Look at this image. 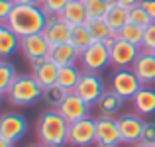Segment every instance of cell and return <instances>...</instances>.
<instances>
[{
    "instance_id": "cell-26",
    "label": "cell",
    "mask_w": 155,
    "mask_h": 147,
    "mask_svg": "<svg viewBox=\"0 0 155 147\" xmlns=\"http://www.w3.org/2000/svg\"><path fill=\"white\" fill-rule=\"evenodd\" d=\"M16 69L12 63H8L6 59H0V94H6L10 90L12 83L16 80Z\"/></svg>"
},
{
    "instance_id": "cell-39",
    "label": "cell",
    "mask_w": 155,
    "mask_h": 147,
    "mask_svg": "<svg viewBox=\"0 0 155 147\" xmlns=\"http://www.w3.org/2000/svg\"><path fill=\"white\" fill-rule=\"evenodd\" d=\"M134 147H151V145H145V143H141V141H140V143H136Z\"/></svg>"
},
{
    "instance_id": "cell-25",
    "label": "cell",
    "mask_w": 155,
    "mask_h": 147,
    "mask_svg": "<svg viewBox=\"0 0 155 147\" xmlns=\"http://www.w3.org/2000/svg\"><path fill=\"white\" fill-rule=\"evenodd\" d=\"M143 34H145V28L141 26H136V24H126L124 28L120 30V34H118V38L124 39V41L128 43H134V45L141 47L143 45Z\"/></svg>"
},
{
    "instance_id": "cell-13",
    "label": "cell",
    "mask_w": 155,
    "mask_h": 147,
    "mask_svg": "<svg viewBox=\"0 0 155 147\" xmlns=\"http://www.w3.org/2000/svg\"><path fill=\"white\" fill-rule=\"evenodd\" d=\"M57 112H59L69 124H73V122H79V120H83V118L91 116V106L77 94V92H69V94L65 96V100L61 102V106L57 108Z\"/></svg>"
},
{
    "instance_id": "cell-7",
    "label": "cell",
    "mask_w": 155,
    "mask_h": 147,
    "mask_svg": "<svg viewBox=\"0 0 155 147\" xmlns=\"http://www.w3.org/2000/svg\"><path fill=\"white\" fill-rule=\"evenodd\" d=\"M69 143L75 147H91L96 143V120L83 118L79 122L69 124Z\"/></svg>"
},
{
    "instance_id": "cell-24",
    "label": "cell",
    "mask_w": 155,
    "mask_h": 147,
    "mask_svg": "<svg viewBox=\"0 0 155 147\" xmlns=\"http://www.w3.org/2000/svg\"><path fill=\"white\" fill-rule=\"evenodd\" d=\"M69 43H73V45L79 49L81 53H83L84 49L91 45V43H92V35H91V31H88V26H87V24H84V26H75V28H71Z\"/></svg>"
},
{
    "instance_id": "cell-20",
    "label": "cell",
    "mask_w": 155,
    "mask_h": 147,
    "mask_svg": "<svg viewBox=\"0 0 155 147\" xmlns=\"http://www.w3.org/2000/svg\"><path fill=\"white\" fill-rule=\"evenodd\" d=\"M59 18L63 20L67 26H71V28L88 24L87 8H84V2H81V0H71V2L65 6V10L59 14Z\"/></svg>"
},
{
    "instance_id": "cell-43",
    "label": "cell",
    "mask_w": 155,
    "mask_h": 147,
    "mask_svg": "<svg viewBox=\"0 0 155 147\" xmlns=\"http://www.w3.org/2000/svg\"><path fill=\"white\" fill-rule=\"evenodd\" d=\"M106 2H110V0H106Z\"/></svg>"
},
{
    "instance_id": "cell-14",
    "label": "cell",
    "mask_w": 155,
    "mask_h": 147,
    "mask_svg": "<svg viewBox=\"0 0 155 147\" xmlns=\"http://www.w3.org/2000/svg\"><path fill=\"white\" fill-rule=\"evenodd\" d=\"M132 71L136 73V77L140 79V83L143 87L153 84L155 83V53H149V51L141 49L140 57L132 65Z\"/></svg>"
},
{
    "instance_id": "cell-15",
    "label": "cell",
    "mask_w": 155,
    "mask_h": 147,
    "mask_svg": "<svg viewBox=\"0 0 155 147\" xmlns=\"http://www.w3.org/2000/svg\"><path fill=\"white\" fill-rule=\"evenodd\" d=\"M41 34L45 35V39L49 41V45L53 47V45H59V43H67L69 41L71 26H67L59 16H49Z\"/></svg>"
},
{
    "instance_id": "cell-44",
    "label": "cell",
    "mask_w": 155,
    "mask_h": 147,
    "mask_svg": "<svg viewBox=\"0 0 155 147\" xmlns=\"http://www.w3.org/2000/svg\"><path fill=\"white\" fill-rule=\"evenodd\" d=\"M81 2H84V0H81Z\"/></svg>"
},
{
    "instance_id": "cell-8",
    "label": "cell",
    "mask_w": 155,
    "mask_h": 147,
    "mask_svg": "<svg viewBox=\"0 0 155 147\" xmlns=\"http://www.w3.org/2000/svg\"><path fill=\"white\" fill-rule=\"evenodd\" d=\"M28 132V122L18 112H6L0 116V137L14 145Z\"/></svg>"
},
{
    "instance_id": "cell-11",
    "label": "cell",
    "mask_w": 155,
    "mask_h": 147,
    "mask_svg": "<svg viewBox=\"0 0 155 147\" xmlns=\"http://www.w3.org/2000/svg\"><path fill=\"white\" fill-rule=\"evenodd\" d=\"M143 118L140 114H124L118 118V128H120L122 143L126 145H136L141 141V132H143Z\"/></svg>"
},
{
    "instance_id": "cell-16",
    "label": "cell",
    "mask_w": 155,
    "mask_h": 147,
    "mask_svg": "<svg viewBox=\"0 0 155 147\" xmlns=\"http://www.w3.org/2000/svg\"><path fill=\"white\" fill-rule=\"evenodd\" d=\"M34 79L41 84V88H49V87H55L57 84V75H59V67L49 59H38L34 65Z\"/></svg>"
},
{
    "instance_id": "cell-23",
    "label": "cell",
    "mask_w": 155,
    "mask_h": 147,
    "mask_svg": "<svg viewBox=\"0 0 155 147\" xmlns=\"http://www.w3.org/2000/svg\"><path fill=\"white\" fill-rule=\"evenodd\" d=\"M122 104H124V100L114 90H106L104 94L100 96V100L96 102V106H98V110H100V116H114L116 112H120Z\"/></svg>"
},
{
    "instance_id": "cell-1",
    "label": "cell",
    "mask_w": 155,
    "mask_h": 147,
    "mask_svg": "<svg viewBox=\"0 0 155 147\" xmlns=\"http://www.w3.org/2000/svg\"><path fill=\"white\" fill-rule=\"evenodd\" d=\"M45 24H47V14L41 10V6H38V4H16L6 26L22 39L34 34H41Z\"/></svg>"
},
{
    "instance_id": "cell-30",
    "label": "cell",
    "mask_w": 155,
    "mask_h": 147,
    "mask_svg": "<svg viewBox=\"0 0 155 147\" xmlns=\"http://www.w3.org/2000/svg\"><path fill=\"white\" fill-rule=\"evenodd\" d=\"M128 22L136 24V26H141V28H147L153 20L149 18V14L145 12V8L141 6V4H137V6H134V8L128 10Z\"/></svg>"
},
{
    "instance_id": "cell-19",
    "label": "cell",
    "mask_w": 155,
    "mask_h": 147,
    "mask_svg": "<svg viewBox=\"0 0 155 147\" xmlns=\"http://www.w3.org/2000/svg\"><path fill=\"white\" fill-rule=\"evenodd\" d=\"M104 22L106 26L112 30V34H120V30L128 24V8L120 6L118 0H110L108 2V10L104 14Z\"/></svg>"
},
{
    "instance_id": "cell-5",
    "label": "cell",
    "mask_w": 155,
    "mask_h": 147,
    "mask_svg": "<svg viewBox=\"0 0 155 147\" xmlns=\"http://www.w3.org/2000/svg\"><path fill=\"white\" fill-rule=\"evenodd\" d=\"M73 92H77L88 106H94L96 102L100 100V96L106 92L104 80H102V77H100L98 73L83 71V75H81V79H79V83H77V87H75Z\"/></svg>"
},
{
    "instance_id": "cell-12",
    "label": "cell",
    "mask_w": 155,
    "mask_h": 147,
    "mask_svg": "<svg viewBox=\"0 0 155 147\" xmlns=\"http://www.w3.org/2000/svg\"><path fill=\"white\" fill-rule=\"evenodd\" d=\"M20 51L30 61V65H34L38 59L49 57L51 45H49V41L45 39L43 34H34V35H28V38L20 39Z\"/></svg>"
},
{
    "instance_id": "cell-22",
    "label": "cell",
    "mask_w": 155,
    "mask_h": 147,
    "mask_svg": "<svg viewBox=\"0 0 155 147\" xmlns=\"http://www.w3.org/2000/svg\"><path fill=\"white\" fill-rule=\"evenodd\" d=\"M81 69L77 65H67V67H59V75H57V84L65 88L67 92H73L81 79Z\"/></svg>"
},
{
    "instance_id": "cell-38",
    "label": "cell",
    "mask_w": 155,
    "mask_h": 147,
    "mask_svg": "<svg viewBox=\"0 0 155 147\" xmlns=\"http://www.w3.org/2000/svg\"><path fill=\"white\" fill-rule=\"evenodd\" d=\"M0 147H12V143H8V141H4L2 137H0Z\"/></svg>"
},
{
    "instance_id": "cell-27",
    "label": "cell",
    "mask_w": 155,
    "mask_h": 147,
    "mask_svg": "<svg viewBox=\"0 0 155 147\" xmlns=\"http://www.w3.org/2000/svg\"><path fill=\"white\" fill-rule=\"evenodd\" d=\"M69 92L65 90V88H61L59 84H55V87H49V88H43V96L41 100L45 102L47 106H51L53 110H57L61 106V102L65 100V96H67Z\"/></svg>"
},
{
    "instance_id": "cell-9",
    "label": "cell",
    "mask_w": 155,
    "mask_h": 147,
    "mask_svg": "<svg viewBox=\"0 0 155 147\" xmlns=\"http://www.w3.org/2000/svg\"><path fill=\"white\" fill-rule=\"evenodd\" d=\"M96 120V147H118L122 143L118 120L114 116H100Z\"/></svg>"
},
{
    "instance_id": "cell-28",
    "label": "cell",
    "mask_w": 155,
    "mask_h": 147,
    "mask_svg": "<svg viewBox=\"0 0 155 147\" xmlns=\"http://www.w3.org/2000/svg\"><path fill=\"white\" fill-rule=\"evenodd\" d=\"M88 26V31H91V35H92V41H106V39L110 38V35H116V34H112V30H110L108 26H106V22L104 20H92V22H88L87 24Z\"/></svg>"
},
{
    "instance_id": "cell-10",
    "label": "cell",
    "mask_w": 155,
    "mask_h": 147,
    "mask_svg": "<svg viewBox=\"0 0 155 147\" xmlns=\"http://www.w3.org/2000/svg\"><path fill=\"white\" fill-rule=\"evenodd\" d=\"M140 53H141V47L134 45V43H128V41L118 38L116 43L110 49V67H114V69H132V65L136 63Z\"/></svg>"
},
{
    "instance_id": "cell-21",
    "label": "cell",
    "mask_w": 155,
    "mask_h": 147,
    "mask_svg": "<svg viewBox=\"0 0 155 147\" xmlns=\"http://www.w3.org/2000/svg\"><path fill=\"white\" fill-rule=\"evenodd\" d=\"M18 49H20V38L6 24H0V59H8V57L16 55Z\"/></svg>"
},
{
    "instance_id": "cell-6",
    "label": "cell",
    "mask_w": 155,
    "mask_h": 147,
    "mask_svg": "<svg viewBox=\"0 0 155 147\" xmlns=\"http://www.w3.org/2000/svg\"><path fill=\"white\" fill-rule=\"evenodd\" d=\"M81 65L87 73H100L110 67V49L100 41H92L91 45L81 53Z\"/></svg>"
},
{
    "instance_id": "cell-41",
    "label": "cell",
    "mask_w": 155,
    "mask_h": 147,
    "mask_svg": "<svg viewBox=\"0 0 155 147\" xmlns=\"http://www.w3.org/2000/svg\"><path fill=\"white\" fill-rule=\"evenodd\" d=\"M43 2H45V0H38V4H39V6H41V4H43Z\"/></svg>"
},
{
    "instance_id": "cell-32",
    "label": "cell",
    "mask_w": 155,
    "mask_h": 147,
    "mask_svg": "<svg viewBox=\"0 0 155 147\" xmlns=\"http://www.w3.org/2000/svg\"><path fill=\"white\" fill-rule=\"evenodd\" d=\"M141 49H143V51H149V53H155V22H151L147 28H145Z\"/></svg>"
},
{
    "instance_id": "cell-4",
    "label": "cell",
    "mask_w": 155,
    "mask_h": 147,
    "mask_svg": "<svg viewBox=\"0 0 155 147\" xmlns=\"http://www.w3.org/2000/svg\"><path fill=\"white\" fill-rule=\"evenodd\" d=\"M143 87L132 69H116L110 77V90H114L122 100H132Z\"/></svg>"
},
{
    "instance_id": "cell-29",
    "label": "cell",
    "mask_w": 155,
    "mask_h": 147,
    "mask_svg": "<svg viewBox=\"0 0 155 147\" xmlns=\"http://www.w3.org/2000/svg\"><path fill=\"white\" fill-rule=\"evenodd\" d=\"M84 8H87L88 22H92V20H104V14L108 10V2L106 0H84Z\"/></svg>"
},
{
    "instance_id": "cell-42",
    "label": "cell",
    "mask_w": 155,
    "mask_h": 147,
    "mask_svg": "<svg viewBox=\"0 0 155 147\" xmlns=\"http://www.w3.org/2000/svg\"><path fill=\"white\" fill-rule=\"evenodd\" d=\"M0 100H2V94H0Z\"/></svg>"
},
{
    "instance_id": "cell-35",
    "label": "cell",
    "mask_w": 155,
    "mask_h": 147,
    "mask_svg": "<svg viewBox=\"0 0 155 147\" xmlns=\"http://www.w3.org/2000/svg\"><path fill=\"white\" fill-rule=\"evenodd\" d=\"M140 4L145 8V12L149 14V18H151L153 22H155V0H141Z\"/></svg>"
},
{
    "instance_id": "cell-34",
    "label": "cell",
    "mask_w": 155,
    "mask_h": 147,
    "mask_svg": "<svg viewBox=\"0 0 155 147\" xmlns=\"http://www.w3.org/2000/svg\"><path fill=\"white\" fill-rule=\"evenodd\" d=\"M14 6H16L14 0H0V24H6L8 22V18H10Z\"/></svg>"
},
{
    "instance_id": "cell-18",
    "label": "cell",
    "mask_w": 155,
    "mask_h": 147,
    "mask_svg": "<svg viewBox=\"0 0 155 147\" xmlns=\"http://www.w3.org/2000/svg\"><path fill=\"white\" fill-rule=\"evenodd\" d=\"M132 106L136 110V114L143 116H153L155 114V88L151 87H141L137 90V94L132 98Z\"/></svg>"
},
{
    "instance_id": "cell-36",
    "label": "cell",
    "mask_w": 155,
    "mask_h": 147,
    "mask_svg": "<svg viewBox=\"0 0 155 147\" xmlns=\"http://www.w3.org/2000/svg\"><path fill=\"white\" fill-rule=\"evenodd\" d=\"M141 0H118V4H120V6H124V8H134V6H137V4H140Z\"/></svg>"
},
{
    "instance_id": "cell-37",
    "label": "cell",
    "mask_w": 155,
    "mask_h": 147,
    "mask_svg": "<svg viewBox=\"0 0 155 147\" xmlns=\"http://www.w3.org/2000/svg\"><path fill=\"white\" fill-rule=\"evenodd\" d=\"M16 4H38V0H14ZM39 6V4H38Z\"/></svg>"
},
{
    "instance_id": "cell-31",
    "label": "cell",
    "mask_w": 155,
    "mask_h": 147,
    "mask_svg": "<svg viewBox=\"0 0 155 147\" xmlns=\"http://www.w3.org/2000/svg\"><path fill=\"white\" fill-rule=\"evenodd\" d=\"M69 2H71V0H45V2L41 4V10L47 14V18H49V16H59Z\"/></svg>"
},
{
    "instance_id": "cell-2",
    "label": "cell",
    "mask_w": 155,
    "mask_h": 147,
    "mask_svg": "<svg viewBox=\"0 0 155 147\" xmlns=\"http://www.w3.org/2000/svg\"><path fill=\"white\" fill-rule=\"evenodd\" d=\"M38 139L47 147H65L69 143V122L57 110H47L38 120Z\"/></svg>"
},
{
    "instance_id": "cell-33",
    "label": "cell",
    "mask_w": 155,
    "mask_h": 147,
    "mask_svg": "<svg viewBox=\"0 0 155 147\" xmlns=\"http://www.w3.org/2000/svg\"><path fill=\"white\" fill-rule=\"evenodd\" d=\"M141 143L155 147V122H145L141 132Z\"/></svg>"
},
{
    "instance_id": "cell-40",
    "label": "cell",
    "mask_w": 155,
    "mask_h": 147,
    "mask_svg": "<svg viewBox=\"0 0 155 147\" xmlns=\"http://www.w3.org/2000/svg\"><path fill=\"white\" fill-rule=\"evenodd\" d=\"M28 147H47V145H43V143H34V145H28Z\"/></svg>"
},
{
    "instance_id": "cell-17",
    "label": "cell",
    "mask_w": 155,
    "mask_h": 147,
    "mask_svg": "<svg viewBox=\"0 0 155 147\" xmlns=\"http://www.w3.org/2000/svg\"><path fill=\"white\" fill-rule=\"evenodd\" d=\"M49 59L57 67H67V65H75L81 59V51L77 49L73 43H59V45H53L49 51Z\"/></svg>"
},
{
    "instance_id": "cell-3",
    "label": "cell",
    "mask_w": 155,
    "mask_h": 147,
    "mask_svg": "<svg viewBox=\"0 0 155 147\" xmlns=\"http://www.w3.org/2000/svg\"><path fill=\"white\" fill-rule=\"evenodd\" d=\"M6 94L14 106H31L34 102L41 100L43 88L34 79V75H18Z\"/></svg>"
}]
</instances>
